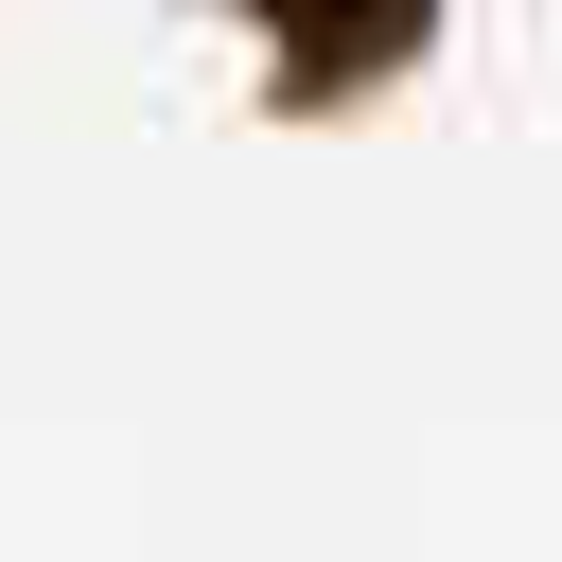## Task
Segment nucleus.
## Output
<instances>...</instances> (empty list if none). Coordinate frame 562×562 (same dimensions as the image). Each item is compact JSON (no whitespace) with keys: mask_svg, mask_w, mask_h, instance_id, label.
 <instances>
[{"mask_svg":"<svg viewBox=\"0 0 562 562\" xmlns=\"http://www.w3.org/2000/svg\"><path fill=\"white\" fill-rule=\"evenodd\" d=\"M263 18H281V35H299V70H316V88H334V70H369V53H404V35H422V0H263Z\"/></svg>","mask_w":562,"mask_h":562,"instance_id":"obj_1","label":"nucleus"}]
</instances>
